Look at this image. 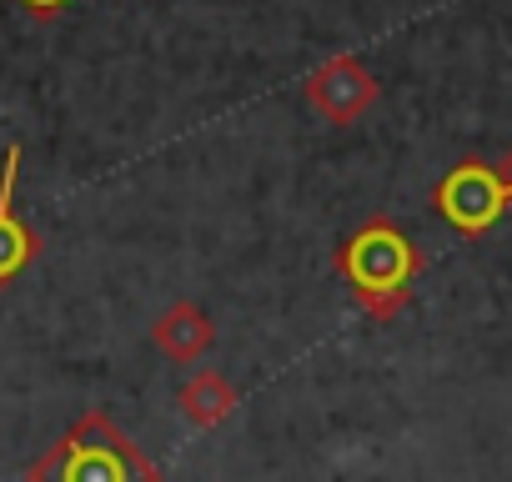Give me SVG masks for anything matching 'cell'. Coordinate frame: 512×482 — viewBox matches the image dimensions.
<instances>
[{
    "mask_svg": "<svg viewBox=\"0 0 512 482\" xmlns=\"http://www.w3.org/2000/svg\"><path fill=\"white\" fill-rule=\"evenodd\" d=\"M422 267L427 257L387 211L367 216L337 247V272L372 322H392L412 302V282L422 277Z\"/></svg>",
    "mask_w": 512,
    "mask_h": 482,
    "instance_id": "1",
    "label": "cell"
},
{
    "mask_svg": "<svg viewBox=\"0 0 512 482\" xmlns=\"http://www.w3.org/2000/svg\"><path fill=\"white\" fill-rule=\"evenodd\" d=\"M26 482H161V467L111 422L106 407H86L66 437L26 467Z\"/></svg>",
    "mask_w": 512,
    "mask_h": 482,
    "instance_id": "2",
    "label": "cell"
},
{
    "mask_svg": "<svg viewBox=\"0 0 512 482\" xmlns=\"http://www.w3.org/2000/svg\"><path fill=\"white\" fill-rule=\"evenodd\" d=\"M432 206H437V216H442L452 231L482 236V231H492V226L502 221V211H507L512 201H507V191H502V181H497V166L467 156V161H457V166L432 186Z\"/></svg>",
    "mask_w": 512,
    "mask_h": 482,
    "instance_id": "3",
    "label": "cell"
},
{
    "mask_svg": "<svg viewBox=\"0 0 512 482\" xmlns=\"http://www.w3.org/2000/svg\"><path fill=\"white\" fill-rule=\"evenodd\" d=\"M382 96V81L372 76L367 61L357 56H332L307 76V106L327 121V126H352L362 121Z\"/></svg>",
    "mask_w": 512,
    "mask_h": 482,
    "instance_id": "4",
    "label": "cell"
},
{
    "mask_svg": "<svg viewBox=\"0 0 512 482\" xmlns=\"http://www.w3.org/2000/svg\"><path fill=\"white\" fill-rule=\"evenodd\" d=\"M16 181H21V146H11L6 166H0V292L41 257V236L16 211Z\"/></svg>",
    "mask_w": 512,
    "mask_h": 482,
    "instance_id": "5",
    "label": "cell"
},
{
    "mask_svg": "<svg viewBox=\"0 0 512 482\" xmlns=\"http://www.w3.org/2000/svg\"><path fill=\"white\" fill-rule=\"evenodd\" d=\"M151 342L166 362H201L216 342V322L196 307V302H171L156 322H151Z\"/></svg>",
    "mask_w": 512,
    "mask_h": 482,
    "instance_id": "6",
    "label": "cell"
},
{
    "mask_svg": "<svg viewBox=\"0 0 512 482\" xmlns=\"http://www.w3.org/2000/svg\"><path fill=\"white\" fill-rule=\"evenodd\" d=\"M176 402H181L186 422L206 432V427H221V422L236 412L241 392H236V387H231V382H226L216 367H201V372H196V377L181 387V397H176Z\"/></svg>",
    "mask_w": 512,
    "mask_h": 482,
    "instance_id": "7",
    "label": "cell"
},
{
    "mask_svg": "<svg viewBox=\"0 0 512 482\" xmlns=\"http://www.w3.org/2000/svg\"><path fill=\"white\" fill-rule=\"evenodd\" d=\"M21 6H26V11L36 16V21H56V16H61V11L71 6V0H21Z\"/></svg>",
    "mask_w": 512,
    "mask_h": 482,
    "instance_id": "8",
    "label": "cell"
},
{
    "mask_svg": "<svg viewBox=\"0 0 512 482\" xmlns=\"http://www.w3.org/2000/svg\"><path fill=\"white\" fill-rule=\"evenodd\" d=\"M497 181H502V191H507V201H512V146H507L502 161H497Z\"/></svg>",
    "mask_w": 512,
    "mask_h": 482,
    "instance_id": "9",
    "label": "cell"
}]
</instances>
